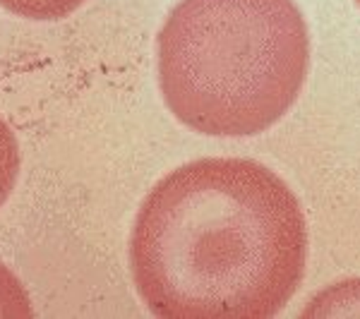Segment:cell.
I'll use <instances>...</instances> for the list:
<instances>
[{
    "instance_id": "cell-1",
    "label": "cell",
    "mask_w": 360,
    "mask_h": 319,
    "mask_svg": "<svg viewBox=\"0 0 360 319\" xmlns=\"http://www.w3.org/2000/svg\"><path fill=\"white\" fill-rule=\"evenodd\" d=\"M305 266L303 207L283 178L252 159L212 156L173 168L132 226V278L156 317H276Z\"/></svg>"
},
{
    "instance_id": "cell-2",
    "label": "cell",
    "mask_w": 360,
    "mask_h": 319,
    "mask_svg": "<svg viewBox=\"0 0 360 319\" xmlns=\"http://www.w3.org/2000/svg\"><path fill=\"white\" fill-rule=\"evenodd\" d=\"M156 46L168 111L212 137L269 130L310 67V34L293 0H180Z\"/></svg>"
},
{
    "instance_id": "cell-3",
    "label": "cell",
    "mask_w": 360,
    "mask_h": 319,
    "mask_svg": "<svg viewBox=\"0 0 360 319\" xmlns=\"http://www.w3.org/2000/svg\"><path fill=\"white\" fill-rule=\"evenodd\" d=\"M303 317H360V278L324 288Z\"/></svg>"
},
{
    "instance_id": "cell-4",
    "label": "cell",
    "mask_w": 360,
    "mask_h": 319,
    "mask_svg": "<svg viewBox=\"0 0 360 319\" xmlns=\"http://www.w3.org/2000/svg\"><path fill=\"white\" fill-rule=\"evenodd\" d=\"M84 3L86 0H0V8H5L13 15L25 17V20L53 22L72 15Z\"/></svg>"
},
{
    "instance_id": "cell-5",
    "label": "cell",
    "mask_w": 360,
    "mask_h": 319,
    "mask_svg": "<svg viewBox=\"0 0 360 319\" xmlns=\"http://www.w3.org/2000/svg\"><path fill=\"white\" fill-rule=\"evenodd\" d=\"M20 166H22V156H20L17 137L10 130V125L0 118V207L13 195L17 176H20Z\"/></svg>"
},
{
    "instance_id": "cell-6",
    "label": "cell",
    "mask_w": 360,
    "mask_h": 319,
    "mask_svg": "<svg viewBox=\"0 0 360 319\" xmlns=\"http://www.w3.org/2000/svg\"><path fill=\"white\" fill-rule=\"evenodd\" d=\"M32 315V300H29L22 281L0 262V317L29 319Z\"/></svg>"
},
{
    "instance_id": "cell-7",
    "label": "cell",
    "mask_w": 360,
    "mask_h": 319,
    "mask_svg": "<svg viewBox=\"0 0 360 319\" xmlns=\"http://www.w3.org/2000/svg\"><path fill=\"white\" fill-rule=\"evenodd\" d=\"M356 3H358V8H360V0H356Z\"/></svg>"
}]
</instances>
